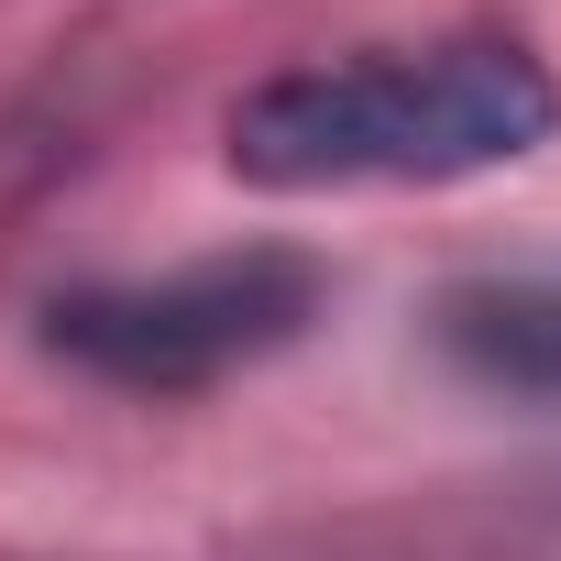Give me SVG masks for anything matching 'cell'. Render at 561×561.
I'll return each mask as SVG.
<instances>
[{
    "mask_svg": "<svg viewBox=\"0 0 561 561\" xmlns=\"http://www.w3.org/2000/svg\"><path fill=\"white\" fill-rule=\"evenodd\" d=\"M320 320V264L287 242L198 253L176 275H100V287L45 298V353L122 397H198L264 353H287Z\"/></svg>",
    "mask_w": 561,
    "mask_h": 561,
    "instance_id": "7a4b0ae2",
    "label": "cell"
},
{
    "mask_svg": "<svg viewBox=\"0 0 561 561\" xmlns=\"http://www.w3.org/2000/svg\"><path fill=\"white\" fill-rule=\"evenodd\" d=\"M430 342L473 397L561 408V275H462L430 309Z\"/></svg>",
    "mask_w": 561,
    "mask_h": 561,
    "instance_id": "3957f363",
    "label": "cell"
},
{
    "mask_svg": "<svg viewBox=\"0 0 561 561\" xmlns=\"http://www.w3.org/2000/svg\"><path fill=\"white\" fill-rule=\"evenodd\" d=\"M561 122V78L517 34L375 45L331 67H287L231 100V176L309 198V187H451L539 154Z\"/></svg>",
    "mask_w": 561,
    "mask_h": 561,
    "instance_id": "6da1fadb",
    "label": "cell"
}]
</instances>
